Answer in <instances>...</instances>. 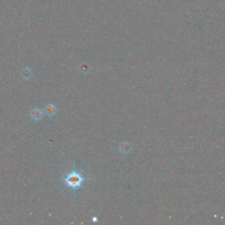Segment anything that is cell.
I'll return each instance as SVG.
<instances>
[{"label": "cell", "mask_w": 225, "mask_h": 225, "mask_svg": "<svg viewBox=\"0 0 225 225\" xmlns=\"http://www.w3.org/2000/svg\"><path fill=\"white\" fill-rule=\"evenodd\" d=\"M56 108L54 107L53 106H52V105H50L47 108V111L48 112V113H49L50 114H55V113H56Z\"/></svg>", "instance_id": "cell-3"}, {"label": "cell", "mask_w": 225, "mask_h": 225, "mask_svg": "<svg viewBox=\"0 0 225 225\" xmlns=\"http://www.w3.org/2000/svg\"><path fill=\"white\" fill-rule=\"evenodd\" d=\"M83 181V176L76 171H73L69 173L65 179V182L68 186L74 190L80 188Z\"/></svg>", "instance_id": "cell-1"}, {"label": "cell", "mask_w": 225, "mask_h": 225, "mask_svg": "<svg viewBox=\"0 0 225 225\" xmlns=\"http://www.w3.org/2000/svg\"><path fill=\"white\" fill-rule=\"evenodd\" d=\"M131 149V146L129 143L124 142L122 143L120 145V151L123 153H128L130 152Z\"/></svg>", "instance_id": "cell-2"}]
</instances>
